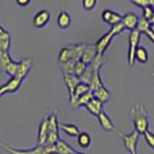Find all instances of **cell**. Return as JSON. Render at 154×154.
Returning <instances> with one entry per match:
<instances>
[{
    "mask_svg": "<svg viewBox=\"0 0 154 154\" xmlns=\"http://www.w3.org/2000/svg\"><path fill=\"white\" fill-rule=\"evenodd\" d=\"M0 146L11 154H57L55 144H37L30 148H17L0 141Z\"/></svg>",
    "mask_w": 154,
    "mask_h": 154,
    "instance_id": "1",
    "label": "cell"
},
{
    "mask_svg": "<svg viewBox=\"0 0 154 154\" xmlns=\"http://www.w3.org/2000/svg\"><path fill=\"white\" fill-rule=\"evenodd\" d=\"M131 117L135 131H137L140 135H143L149 128V119L143 106L135 104L131 108Z\"/></svg>",
    "mask_w": 154,
    "mask_h": 154,
    "instance_id": "2",
    "label": "cell"
},
{
    "mask_svg": "<svg viewBox=\"0 0 154 154\" xmlns=\"http://www.w3.org/2000/svg\"><path fill=\"white\" fill-rule=\"evenodd\" d=\"M59 140V122H58L57 111H54L48 115V134L45 144H55Z\"/></svg>",
    "mask_w": 154,
    "mask_h": 154,
    "instance_id": "3",
    "label": "cell"
},
{
    "mask_svg": "<svg viewBox=\"0 0 154 154\" xmlns=\"http://www.w3.org/2000/svg\"><path fill=\"white\" fill-rule=\"evenodd\" d=\"M142 33L138 29L130 31L128 37V51H127V61L130 66H133L135 64V51L139 46L140 40H141Z\"/></svg>",
    "mask_w": 154,
    "mask_h": 154,
    "instance_id": "4",
    "label": "cell"
},
{
    "mask_svg": "<svg viewBox=\"0 0 154 154\" xmlns=\"http://www.w3.org/2000/svg\"><path fill=\"white\" fill-rule=\"evenodd\" d=\"M119 136L122 138L124 147L126 148V150L130 153H137V146H138V142H139V138H140V134L137 131H132L131 133L128 134H122L119 133Z\"/></svg>",
    "mask_w": 154,
    "mask_h": 154,
    "instance_id": "5",
    "label": "cell"
},
{
    "mask_svg": "<svg viewBox=\"0 0 154 154\" xmlns=\"http://www.w3.org/2000/svg\"><path fill=\"white\" fill-rule=\"evenodd\" d=\"M22 83V79H19L17 77H11L6 83L0 86V98L7 94H14L20 89Z\"/></svg>",
    "mask_w": 154,
    "mask_h": 154,
    "instance_id": "6",
    "label": "cell"
},
{
    "mask_svg": "<svg viewBox=\"0 0 154 154\" xmlns=\"http://www.w3.org/2000/svg\"><path fill=\"white\" fill-rule=\"evenodd\" d=\"M50 18H51V14L48 10L46 9L40 10V11H38L35 14V16H34L32 19L33 26L38 29L45 27L47 25V23L50 21Z\"/></svg>",
    "mask_w": 154,
    "mask_h": 154,
    "instance_id": "7",
    "label": "cell"
},
{
    "mask_svg": "<svg viewBox=\"0 0 154 154\" xmlns=\"http://www.w3.org/2000/svg\"><path fill=\"white\" fill-rule=\"evenodd\" d=\"M100 16H101L102 21L105 22L106 24H108V25H110L111 27L119 23L122 19V14H120L119 13L111 9H104L103 11L101 12Z\"/></svg>",
    "mask_w": 154,
    "mask_h": 154,
    "instance_id": "8",
    "label": "cell"
},
{
    "mask_svg": "<svg viewBox=\"0 0 154 154\" xmlns=\"http://www.w3.org/2000/svg\"><path fill=\"white\" fill-rule=\"evenodd\" d=\"M115 36L110 31L105 33L103 36H101L98 40L95 42V43H94L96 52L100 53V54H104L106 50H107V48L109 47V45H111V42H112Z\"/></svg>",
    "mask_w": 154,
    "mask_h": 154,
    "instance_id": "9",
    "label": "cell"
},
{
    "mask_svg": "<svg viewBox=\"0 0 154 154\" xmlns=\"http://www.w3.org/2000/svg\"><path fill=\"white\" fill-rule=\"evenodd\" d=\"M139 21V16L134 12H126L124 14H122V22L124 25L125 30L132 31L134 29H137Z\"/></svg>",
    "mask_w": 154,
    "mask_h": 154,
    "instance_id": "10",
    "label": "cell"
},
{
    "mask_svg": "<svg viewBox=\"0 0 154 154\" xmlns=\"http://www.w3.org/2000/svg\"><path fill=\"white\" fill-rule=\"evenodd\" d=\"M32 59L29 57L26 58H23L22 60L19 61V64H18V69H17V75L16 77L19 79H22L24 80L27 77V75L29 74V72L31 70V67H32Z\"/></svg>",
    "mask_w": 154,
    "mask_h": 154,
    "instance_id": "11",
    "label": "cell"
},
{
    "mask_svg": "<svg viewBox=\"0 0 154 154\" xmlns=\"http://www.w3.org/2000/svg\"><path fill=\"white\" fill-rule=\"evenodd\" d=\"M103 105L104 104L101 102L100 100H98L97 98H95V97H93L84 108L87 110V112L90 113L91 116L97 117L100 113H102L104 111V106Z\"/></svg>",
    "mask_w": 154,
    "mask_h": 154,
    "instance_id": "12",
    "label": "cell"
},
{
    "mask_svg": "<svg viewBox=\"0 0 154 154\" xmlns=\"http://www.w3.org/2000/svg\"><path fill=\"white\" fill-rule=\"evenodd\" d=\"M48 134V115L45 116L41 120L38 125V143L37 144H45Z\"/></svg>",
    "mask_w": 154,
    "mask_h": 154,
    "instance_id": "13",
    "label": "cell"
},
{
    "mask_svg": "<svg viewBox=\"0 0 154 154\" xmlns=\"http://www.w3.org/2000/svg\"><path fill=\"white\" fill-rule=\"evenodd\" d=\"M97 120L99 122V125L100 127L102 128L104 131L106 132H112L113 130L115 129V124H114V122L111 118L109 117V115L103 111L102 113H100L97 117Z\"/></svg>",
    "mask_w": 154,
    "mask_h": 154,
    "instance_id": "14",
    "label": "cell"
},
{
    "mask_svg": "<svg viewBox=\"0 0 154 154\" xmlns=\"http://www.w3.org/2000/svg\"><path fill=\"white\" fill-rule=\"evenodd\" d=\"M96 53L97 52L95 50L94 45H93V43H86L85 49L81 57V61L84 62L86 65H91V63L94 59Z\"/></svg>",
    "mask_w": 154,
    "mask_h": 154,
    "instance_id": "15",
    "label": "cell"
},
{
    "mask_svg": "<svg viewBox=\"0 0 154 154\" xmlns=\"http://www.w3.org/2000/svg\"><path fill=\"white\" fill-rule=\"evenodd\" d=\"M86 43L84 42H79V43H75V45H69V52H70V59L72 61L78 62L81 60L82 54H83V51L85 49Z\"/></svg>",
    "mask_w": 154,
    "mask_h": 154,
    "instance_id": "16",
    "label": "cell"
},
{
    "mask_svg": "<svg viewBox=\"0 0 154 154\" xmlns=\"http://www.w3.org/2000/svg\"><path fill=\"white\" fill-rule=\"evenodd\" d=\"M64 75V82L66 86L67 91H69V97L72 95V93L75 89L76 85L79 83L80 80L77 76H75L74 74H63Z\"/></svg>",
    "mask_w": 154,
    "mask_h": 154,
    "instance_id": "17",
    "label": "cell"
},
{
    "mask_svg": "<svg viewBox=\"0 0 154 154\" xmlns=\"http://www.w3.org/2000/svg\"><path fill=\"white\" fill-rule=\"evenodd\" d=\"M71 24V17L66 11H61L57 17V25L61 29H67Z\"/></svg>",
    "mask_w": 154,
    "mask_h": 154,
    "instance_id": "18",
    "label": "cell"
},
{
    "mask_svg": "<svg viewBox=\"0 0 154 154\" xmlns=\"http://www.w3.org/2000/svg\"><path fill=\"white\" fill-rule=\"evenodd\" d=\"M55 147H56L57 154H72L76 152V150H74V148L70 144H69L66 141L62 139H60L55 143Z\"/></svg>",
    "mask_w": 154,
    "mask_h": 154,
    "instance_id": "19",
    "label": "cell"
},
{
    "mask_svg": "<svg viewBox=\"0 0 154 154\" xmlns=\"http://www.w3.org/2000/svg\"><path fill=\"white\" fill-rule=\"evenodd\" d=\"M148 60H149V54L147 49L144 46L139 45L136 51H135V61H137L142 65H144L148 62Z\"/></svg>",
    "mask_w": 154,
    "mask_h": 154,
    "instance_id": "20",
    "label": "cell"
},
{
    "mask_svg": "<svg viewBox=\"0 0 154 154\" xmlns=\"http://www.w3.org/2000/svg\"><path fill=\"white\" fill-rule=\"evenodd\" d=\"M93 94H94V97L97 98L98 100H100L101 102L103 104L108 102L111 98V93L110 91L106 88L105 86L101 87V88L95 90L94 91H93Z\"/></svg>",
    "mask_w": 154,
    "mask_h": 154,
    "instance_id": "21",
    "label": "cell"
},
{
    "mask_svg": "<svg viewBox=\"0 0 154 154\" xmlns=\"http://www.w3.org/2000/svg\"><path fill=\"white\" fill-rule=\"evenodd\" d=\"M61 130L69 137H77L80 133L78 126L73 123H63L61 124Z\"/></svg>",
    "mask_w": 154,
    "mask_h": 154,
    "instance_id": "22",
    "label": "cell"
},
{
    "mask_svg": "<svg viewBox=\"0 0 154 154\" xmlns=\"http://www.w3.org/2000/svg\"><path fill=\"white\" fill-rule=\"evenodd\" d=\"M105 86L102 79H101V76H100V71H94V74L91 76V79L89 83V87H90V90L91 91H94L95 90H97L101 87Z\"/></svg>",
    "mask_w": 154,
    "mask_h": 154,
    "instance_id": "23",
    "label": "cell"
},
{
    "mask_svg": "<svg viewBox=\"0 0 154 154\" xmlns=\"http://www.w3.org/2000/svg\"><path fill=\"white\" fill-rule=\"evenodd\" d=\"M77 143L81 148H89L91 144V137L88 132H80L77 136Z\"/></svg>",
    "mask_w": 154,
    "mask_h": 154,
    "instance_id": "24",
    "label": "cell"
},
{
    "mask_svg": "<svg viewBox=\"0 0 154 154\" xmlns=\"http://www.w3.org/2000/svg\"><path fill=\"white\" fill-rule=\"evenodd\" d=\"M105 62V58H104V54H100V53H96V55L94 57V59L93 60V62L91 63V66L93 69L94 71H100L101 67L103 66Z\"/></svg>",
    "mask_w": 154,
    "mask_h": 154,
    "instance_id": "25",
    "label": "cell"
},
{
    "mask_svg": "<svg viewBox=\"0 0 154 154\" xmlns=\"http://www.w3.org/2000/svg\"><path fill=\"white\" fill-rule=\"evenodd\" d=\"M93 97H94L93 91H87L86 94H82L80 97H78V99L76 100L75 107H85V106L88 104V102Z\"/></svg>",
    "mask_w": 154,
    "mask_h": 154,
    "instance_id": "26",
    "label": "cell"
},
{
    "mask_svg": "<svg viewBox=\"0 0 154 154\" xmlns=\"http://www.w3.org/2000/svg\"><path fill=\"white\" fill-rule=\"evenodd\" d=\"M70 52H69V45H66L62 48L59 52V55H58V61H59L61 64H65V63L70 61Z\"/></svg>",
    "mask_w": 154,
    "mask_h": 154,
    "instance_id": "27",
    "label": "cell"
},
{
    "mask_svg": "<svg viewBox=\"0 0 154 154\" xmlns=\"http://www.w3.org/2000/svg\"><path fill=\"white\" fill-rule=\"evenodd\" d=\"M93 74H94V70H93V69H91V66L90 65H88V66H87V67H86L85 71L83 72V74H82L79 77L80 82H83V83H86V84L89 85Z\"/></svg>",
    "mask_w": 154,
    "mask_h": 154,
    "instance_id": "28",
    "label": "cell"
},
{
    "mask_svg": "<svg viewBox=\"0 0 154 154\" xmlns=\"http://www.w3.org/2000/svg\"><path fill=\"white\" fill-rule=\"evenodd\" d=\"M149 28H150V22H149L148 19L144 18L143 17H139V21L137 25L138 30L141 33H144Z\"/></svg>",
    "mask_w": 154,
    "mask_h": 154,
    "instance_id": "29",
    "label": "cell"
},
{
    "mask_svg": "<svg viewBox=\"0 0 154 154\" xmlns=\"http://www.w3.org/2000/svg\"><path fill=\"white\" fill-rule=\"evenodd\" d=\"M75 61H69L65 63V64H62V70H63V74H73L74 71V66H75Z\"/></svg>",
    "mask_w": 154,
    "mask_h": 154,
    "instance_id": "30",
    "label": "cell"
},
{
    "mask_svg": "<svg viewBox=\"0 0 154 154\" xmlns=\"http://www.w3.org/2000/svg\"><path fill=\"white\" fill-rule=\"evenodd\" d=\"M88 65H86L84 62H82L81 60L76 62L75 63V66H74V71H73V74L75 76H77L79 78V77L83 74V72L85 71L86 67Z\"/></svg>",
    "mask_w": 154,
    "mask_h": 154,
    "instance_id": "31",
    "label": "cell"
},
{
    "mask_svg": "<svg viewBox=\"0 0 154 154\" xmlns=\"http://www.w3.org/2000/svg\"><path fill=\"white\" fill-rule=\"evenodd\" d=\"M97 4V0H82V7L87 12L93 11Z\"/></svg>",
    "mask_w": 154,
    "mask_h": 154,
    "instance_id": "32",
    "label": "cell"
},
{
    "mask_svg": "<svg viewBox=\"0 0 154 154\" xmlns=\"http://www.w3.org/2000/svg\"><path fill=\"white\" fill-rule=\"evenodd\" d=\"M143 138L146 143H147V146L150 148L154 149V133L147 130V131L143 134Z\"/></svg>",
    "mask_w": 154,
    "mask_h": 154,
    "instance_id": "33",
    "label": "cell"
},
{
    "mask_svg": "<svg viewBox=\"0 0 154 154\" xmlns=\"http://www.w3.org/2000/svg\"><path fill=\"white\" fill-rule=\"evenodd\" d=\"M125 30V28H124V25L122 24V22L120 21L119 23H118V24H116V25H114V26H112L110 28V32L113 34V35L116 37V36H118V35H119V34H122L123 31Z\"/></svg>",
    "mask_w": 154,
    "mask_h": 154,
    "instance_id": "34",
    "label": "cell"
},
{
    "mask_svg": "<svg viewBox=\"0 0 154 154\" xmlns=\"http://www.w3.org/2000/svg\"><path fill=\"white\" fill-rule=\"evenodd\" d=\"M153 12H154V8L150 5H148V6L143 8V13H142V17H143L144 18L146 19H150L151 16L153 14Z\"/></svg>",
    "mask_w": 154,
    "mask_h": 154,
    "instance_id": "35",
    "label": "cell"
},
{
    "mask_svg": "<svg viewBox=\"0 0 154 154\" xmlns=\"http://www.w3.org/2000/svg\"><path fill=\"white\" fill-rule=\"evenodd\" d=\"M129 2L133 3L134 5L140 7V8H144L149 5V0H128Z\"/></svg>",
    "mask_w": 154,
    "mask_h": 154,
    "instance_id": "36",
    "label": "cell"
},
{
    "mask_svg": "<svg viewBox=\"0 0 154 154\" xmlns=\"http://www.w3.org/2000/svg\"><path fill=\"white\" fill-rule=\"evenodd\" d=\"M17 4L20 7H26L31 3V0H16Z\"/></svg>",
    "mask_w": 154,
    "mask_h": 154,
    "instance_id": "37",
    "label": "cell"
},
{
    "mask_svg": "<svg viewBox=\"0 0 154 154\" xmlns=\"http://www.w3.org/2000/svg\"><path fill=\"white\" fill-rule=\"evenodd\" d=\"M143 34H144V35H146L152 42H154V32H152V31L150 30V28H149L148 30H146Z\"/></svg>",
    "mask_w": 154,
    "mask_h": 154,
    "instance_id": "38",
    "label": "cell"
},
{
    "mask_svg": "<svg viewBox=\"0 0 154 154\" xmlns=\"http://www.w3.org/2000/svg\"><path fill=\"white\" fill-rule=\"evenodd\" d=\"M149 22H150V23H154V12H153V14L151 16L150 19H149Z\"/></svg>",
    "mask_w": 154,
    "mask_h": 154,
    "instance_id": "39",
    "label": "cell"
},
{
    "mask_svg": "<svg viewBox=\"0 0 154 154\" xmlns=\"http://www.w3.org/2000/svg\"><path fill=\"white\" fill-rule=\"evenodd\" d=\"M149 5L154 8V0H149Z\"/></svg>",
    "mask_w": 154,
    "mask_h": 154,
    "instance_id": "40",
    "label": "cell"
},
{
    "mask_svg": "<svg viewBox=\"0 0 154 154\" xmlns=\"http://www.w3.org/2000/svg\"><path fill=\"white\" fill-rule=\"evenodd\" d=\"M150 30L154 32V23H150Z\"/></svg>",
    "mask_w": 154,
    "mask_h": 154,
    "instance_id": "41",
    "label": "cell"
},
{
    "mask_svg": "<svg viewBox=\"0 0 154 154\" xmlns=\"http://www.w3.org/2000/svg\"><path fill=\"white\" fill-rule=\"evenodd\" d=\"M75 154H85V153H82V152H78V151H76Z\"/></svg>",
    "mask_w": 154,
    "mask_h": 154,
    "instance_id": "42",
    "label": "cell"
},
{
    "mask_svg": "<svg viewBox=\"0 0 154 154\" xmlns=\"http://www.w3.org/2000/svg\"><path fill=\"white\" fill-rule=\"evenodd\" d=\"M75 153H76V152H75ZM75 153H72V154H75Z\"/></svg>",
    "mask_w": 154,
    "mask_h": 154,
    "instance_id": "43",
    "label": "cell"
},
{
    "mask_svg": "<svg viewBox=\"0 0 154 154\" xmlns=\"http://www.w3.org/2000/svg\"><path fill=\"white\" fill-rule=\"evenodd\" d=\"M133 154H137V153H133Z\"/></svg>",
    "mask_w": 154,
    "mask_h": 154,
    "instance_id": "44",
    "label": "cell"
}]
</instances>
